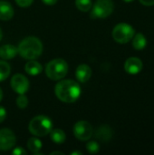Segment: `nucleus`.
<instances>
[{
	"mask_svg": "<svg viewBox=\"0 0 154 155\" xmlns=\"http://www.w3.org/2000/svg\"><path fill=\"white\" fill-rule=\"evenodd\" d=\"M56 97L64 103H74L81 95V87L78 83L74 80L66 79L60 81L54 88Z\"/></svg>",
	"mask_w": 154,
	"mask_h": 155,
	"instance_id": "f257e3e1",
	"label": "nucleus"
},
{
	"mask_svg": "<svg viewBox=\"0 0 154 155\" xmlns=\"http://www.w3.org/2000/svg\"><path fill=\"white\" fill-rule=\"evenodd\" d=\"M18 54L25 59L34 60L39 57L43 52V44L39 38L34 36H28L23 39L18 47Z\"/></svg>",
	"mask_w": 154,
	"mask_h": 155,
	"instance_id": "f03ea898",
	"label": "nucleus"
},
{
	"mask_svg": "<svg viewBox=\"0 0 154 155\" xmlns=\"http://www.w3.org/2000/svg\"><path fill=\"white\" fill-rule=\"evenodd\" d=\"M53 128V122L44 115H37L34 117L28 125L29 132L37 137H43L50 134Z\"/></svg>",
	"mask_w": 154,
	"mask_h": 155,
	"instance_id": "7ed1b4c3",
	"label": "nucleus"
},
{
	"mask_svg": "<svg viewBox=\"0 0 154 155\" xmlns=\"http://www.w3.org/2000/svg\"><path fill=\"white\" fill-rule=\"evenodd\" d=\"M45 73L48 78L54 81H58L63 79L68 73L67 63L61 58H56L50 61L46 67Z\"/></svg>",
	"mask_w": 154,
	"mask_h": 155,
	"instance_id": "20e7f679",
	"label": "nucleus"
},
{
	"mask_svg": "<svg viewBox=\"0 0 154 155\" xmlns=\"http://www.w3.org/2000/svg\"><path fill=\"white\" fill-rule=\"evenodd\" d=\"M135 35L134 28L126 23L117 24L113 30V37L119 44H126L131 41Z\"/></svg>",
	"mask_w": 154,
	"mask_h": 155,
	"instance_id": "39448f33",
	"label": "nucleus"
},
{
	"mask_svg": "<svg viewBox=\"0 0 154 155\" xmlns=\"http://www.w3.org/2000/svg\"><path fill=\"white\" fill-rule=\"evenodd\" d=\"M114 5L112 0H97L93 6L91 15L93 18H106L113 11Z\"/></svg>",
	"mask_w": 154,
	"mask_h": 155,
	"instance_id": "423d86ee",
	"label": "nucleus"
},
{
	"mask_svg": "<svg viewBox=\"0 0 154 155\" xmlns=\"http://www.w3.org/2000/svg\"><path fill=\"white\" fill-rule=\"evenodd\" d=\"M93 134V126L86 121H79L74 126V134L79 141H88Z\"/></svg>",
	"mask_w": 154,
	"mask_h": 155,
	"instance_id": "0eeeda50",
	"label": "nucleus"
},
{
	"mask_svg": "<svg viewBox=\"0 0 154 155\" xmlns=\"http://www.w3.org/2000/svg\"><path fill=\"white\" fill-rule=\"evenodd\" d=\"M16 143V137L13 131L7 128L0 130V150L9 151L13 149Z\"/></svg>",
	"mask_w": 154,
	"mask_h": 155,
	"instance_id": "6e6552de",
	"label": "nucleus"
},
{
	"mask_svg": "<svg viewBox=\"0 0 154 155\" xmlns=\"http://www.w3.org/2000/svg\"><path fill=\"white\" fill-rule=\"evenodd\" d=\"M11 87L18 94H25L29 90V81L28 79L21 74H15L11 78Z\"/></svg>",
	"mask_w": 154,
	"mask_h": 155,
	"instance_id": "1a4fd4ad",
	"label": "nucleus"
},
{
	"mask_svg": "<svg viewBox=\"0 0 154 155\" xmlns=\"http://www.w3.org/2000/svg\"><path fill=\"white\" fill-rule=\"evenodd\" d=\"M143 67V64L142 60L138 57H130L126 60L124 64L125 71L130 74H139Z\"/></svg>",
	"mask_w": 154,
	"mask_h": 155,
	"instance_id": "9d476101",
	"label": "nucleus"
},
{
	"mask_svg": "<svg viewBox=\"0 0 154 155\" xmlns=\"http://www.w3.org/2000/svg\"><path fill=\"white\" fill-rule=\"evenodd\" d=\"M75 76L80 83H86L92 76V69L87 64H80L76 68Z\"/></svg>",
	"mask_w": 154,
	"mask_h": 155,
	"instance_id": "9b49d317",
	"label": "nucleus"
},
{
	"mask_svg": "<svg viewBox=\"0 0 154 155\" xmlns=\"http://www.w3.org/2000/svg\"><path fill=\"white\" fill-rule=\"evenodd\" d=\"M17 54V48L13 45H4L0 47V58L3 60L13 59Z\"/></svg>",
	"mask_w": 154,
	"mask_h": 155,
	"instance_id": "f8f14e48",
	"label": "nucleus"
},
{
	"mask_svg": "<svg viewBox=\"0 0 154 155\" xmlns=\"http://www.w3.org/2000/svg\"><path fill=\"white\" fill-rule=\"evenodd\" d=\"M14 8L8 2L0 1V20H10L14 16Z\"/></svg>",
	"mask_w": 154,
	"mask_h": 155,
	"instance_id": "ddd939ff",
	"label": "nucleus"
},
{
	"mask_svg": "<svg viewBox=\"0 0 154 155\" xmlns=\"http://www.w3.org/2000/svg\"><path fill=\"white\" fill-rule=\"evenodd\" d=\"M25 72L29 74V75H32V76H36L38 74H40L43 71V66L42 64L37 62V61H34V60H29L25 65Z\"/></svg>",
	"mask_w": 154,
	"mask_h": 155,
	"instance_id": "4468645a",
	"label": "nucleus"
},
{
	"mask_svg": "<svg viewBox=\"0 0 154 155\" xmlns=\"http://www.w3.org/2000/svg\"><path fill=\"white\" fill-rule=\"evenodd\" d=\"M112 134H113L112 129L108 125H102L97 129L95 136L97 139H99L101 141L107 142L111 139Z\"/></svg>",
	"mask_w": 154,
	"mask_h": 155,
	"instance_id": "2eb2a0df",
	"label": "nucleus"
},
{
	"mask_svg": "<svg viewBox=\"0 0 154 155\" xmlns=\"http://www.w3.org/2000/svg\"><path fill=\"white\" fill-rule=\"evenodd\" d=\"M146 45H147V40H146V37L143 34L138 33V34L133 35V46L134 47V49L143 50V49L145 48Z\"/></svg>",
	"mask_w": 154,
	"mask_h": 155,
	"instance_id": "dca6fc26",
	"label": "nucleus"
},
{
	"mask_svg": "<svg viewBox=\"0 0 154 155\" xmlns=\"http://www.w3.org/2000/svg\"><path fill=\"white\" fill-rule=\"evenodd\" d=\"M50 138L51 140L57 144L64 143L66 140L65 133L61 129H54L50 132Z\"/></svg>",
	"mask_w": 154,
	"mask_h": 155,
	"instance_id": "f3484780",
	"label": "nucleus"
},
{
	"mask_svg": "<svg viewBox=\"0 0 154 155\" xmlns=\"http://www.w3.org/2000/svg\"><path fill=\"white\" fill-rule=\"evenodd\" d=\"M42 146H43L42 142L36 137H32L27 142V148L34 154L36 153H39L40 150L42 149Z\"/></svg>",
	"mask_w": 154,
	"mask_h": 155,
	"instance_id": "a211bd4d",
	"label": "nucleus"
},
{
	"mask_svg": "<svg viewBox=\"0 0 154 155\" xmlns=\"http://www.w3.org/2000/svg\"><path fill=\"white\" fill-rule=\"evenodd\" d=\"M11 68L5 61H0V82L5 81L10 74Z\"/></svg>",
	"mask_w": 154,
	"mask_h": 155,
	"instance_id": "6ab92c4d",
	"label": "nucleus"
},
{
	"mask_svg": "<svg viewBox=\"0 0 154 155\" xmlns=\"http://www.w3.org/2000/svg\"><path fill=\"white\" fill-rule=\"evenodd\" d=\"M76 7L82 12H88L92 8V0H75Z\"/></svg>",
	"mask_w": 154,
	"mask_h": 155,
	"instance_id": "aec40b11",
	"label": "nucleus"
},
{
	"mask_svg": "<svg viewBox=\"0 0 154 155\" xmlns=\"http://www.w3.org/2000/svg\"><path fill=\"white\" fill-rule=\"evenodd\" d=\"M86 150H87V152L89 153L95 154V153H97L99 152L100 146H99V144H98L97 142H95V141H90L86 144Z\"/></svg>",
	"mask_w": 154,
	"mask_h": 155,
	"instance_id": "412c9836",
	"label": "nucleus"
},
{
	"mask_svg": "<svg viewBox=\"0 0 154 155\" xmlns=\"http://www.w3.org/2000/svg\"><path fill=\"white\" fill-rule=\"evenodd\" d=\"M16 105L20 108V109H25L27 105H28V99L25 94H20L16 100H15Z\"/></svg>",
	"mask_w": 154,
	"mask_h": 155,
	"instance_id": "4be33fe9",
	"label": "nucleus"
},
{
	"mask_svg": "<svg viewBox=\"0 0 154 155\" xmlns=\"http://www.w3.org/2000/svg\"><path fill=\"white\" fill-rule=\"evenodd\" d=\"M34 0H15V3L21 7H28L33 4Z\"/></svg>",
	"mask_w": 154,
	"mask_h": 155,
	"instance_id": "5701e85b",
	"label": "nucleus"
},
{
	"mask_svg": "<svg viewBox=\"0 0 154 155\" xmlns=\"http://www.w3.org/2000/svg\"><path fill=\"white\" fill-rule=\"evenodd\" d=\"M12 153L14 155H26V152L22 147H16L13 150Z\"/></svg>",
	"mask_w": 154,
	"mask_h": 155,
	"instance_id": "b1692460",
	"label": "nucleus"
},
{
	"mask_svg": "<svg viewBox=\"0 0 154 155\" xmlns=\"http://www.w3.org/2000/svg\"><path fill=\"white\" fill-rule=\"evenodd\" d=\"M6 117V111L5 109L0 105V123H3Z\"/></svg>",
	"mask_w": 154,
	"mask_h": 155,
	"instance_id": "393cba45",
	"label": "nucleus"
},
{
	"mask_svg": "<svg viewBox=\"0 0 154 155\" xmlns=\"http://www.w3.org/2000/svg\"><path fill=\"white\" fill-rule=\"evenodd\" d=\"M143 5H147V6H151L154 5V0H139Z\"/></svg>",
	"mask_w": 154,
	"mask_h": 155,
	"instance_id": "a878e982",
	"label": "nucleus"
},
{
	"mask_svg": "<svg viewBox=\"0 0 154 155\" xmlns=\"http://www.w3.org/2000/svg\"><path fill=\"white\" fill-rule=\"evenodd\" d=\"M42 2L47 5H54L57 3V0H42Z\"/></svg>",
	"mask_w": 154,
	"mask_h": 155,
	"instance_id": "bb28decb",
	"label": "nucleus"
},
{
	"mask_svg": "<svg viewBox=\"0 0 154 155\" xmlns=\"http://www.w3.org/2000/svg\"><path fill=\"white\" fill-rule=\"evenodd\" d=\"M83 153L81 151H74V152H72L71 155H82Z\"/></svg>",
	"mask_w": 154,
	"mask_h": 155,
	"instance_id": "cd10ccee",
	"label": "nucleus"
},
{
	"mask_svg": "<svg viewBox=\"0 0 154 155\" xmlns=\"http://www.w3.org/2000/svg\"><path fill=\"white\" fill-rule=\"evenodd\" d=\"M54 154H62V155H64V153H61V152H53V153H51V155H54Z\"/></svg>",
	"mask_w": 154,
	"mask_h": 155,
	"instance_id": "c85d7f7f",
	"label": "nucleus"
},
{
	"mask_svg": "<svg viewBox=\"0 0 154 155\" xmlns=\"http://www.w3.org/2000/svg\"><path fill=\"white\" fill-rule=\"evenodd\" d=\"M2 99H3V91H2V89L0 87V102L2 101Z\"/></svg>",
	"mask_w": 154,
	"mask_h": 155,
	"instance_id": "c756f323",
	"label": "nucleus"
},
{
	"mask_svg": "<svg viewBox=\"0 0 154 155\" xmlns=\"http://www.w3.org/2000/svg\"><path fill=\"white\" fill-rule=\"evenodd\" d=\"M2 30H1V28H0V41H1V39H2Z\"/></svg>",
	"mask_w": 154,
	"mask_h": 155,
	"instance_id": "7c9ffc66",
	"label": "nucleus"
},
{
	"mask_svg": "<svg viewBox=\"0 0 154 155\" xmlns=\"http://www.w3.org/2000/svg\"><path fill=\"white\" fill-rule=\"evenodd\" d=\"M124 2H126V3H130V2H133V0H123Z\"/></svg>",
	"mask_w": 154,
	"mask_h": 155,
	"instance_id": "2f4dec72",
	"label": "nucleus"
}]
</instances>
